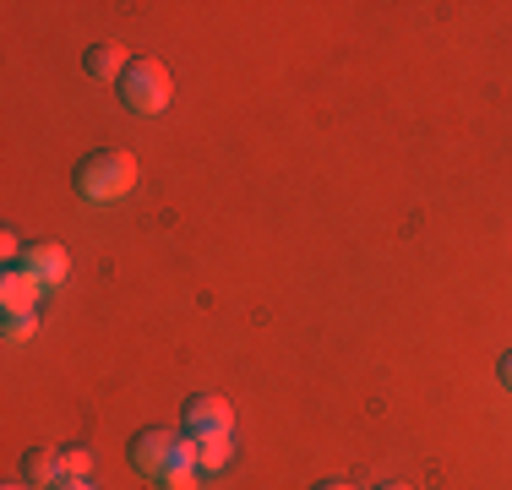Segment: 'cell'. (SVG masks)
Here are the masks:
<instances>
[{
    "label": "cell",
    "mask_w": 512,
    "mask_h": 490,
    "mask_svg": "<svg viewBox=\"0 0 512 490\" xmlns=\"http://www.w3.org/2000/svg\"><path fill=\"white\" fill-rule=\"evenodd\" d=\"M158 490H202V469H186V463H175V469L164 474V480H153Z\"/></svg>",
    "instance_id": "obj_12"
},
{
    "label": "cell",
    "mask_w": 512,
    "mask_h": 490,
    "mask_svg": "<svg viewBox=\"0 0 512 490\" xmlns=\"http://www.w3.org/2000/svg\"><path fill=\"white\" fill-rule=\"evenodd\" d=\"M6 490H33V485H6Z\"/></svg>",
    "instance_id": "obj_17"
},
{
    "label": "cell",
    "mask_w": 512,
    "mask_h": 490,
    "mask_svg": "<svg viewBox=\"0 0 512 490\" xmlns=\"http://www.w3.org/2000/svg\"><path fill=\"white\" fill-rule=\"evenodd\" d=\"M22 480H28L33 490H55L60 480H66L60 452L55 447H28V452H22Z\"/></svg>",
    "instance_id": "obj_6"
},
{
    "label": "cell",
    "mask_w": 512,
    "mask_h": 490,
    "mask_svg": "<svg viewBox=\"0 0 512 490\" xmlns=\"http://www.w3.org/2000/svg\"><path fill=\"white\" fill-rule=\"evenodd\" d=\"M126 66H131V55L120 44H93L88 55H82V71H88L93 82H120V77H126Z\"/></svg>",
    "instance_id": "obj_7"
},
{
    "label": "cell",
    "mask_w": 512,
    "mask_h": 490,
    "mask_svg": "<svg viewBox=\"0 0 512 490\" xmlns=\"http://www.w3.org/2000/svg\"><path fill=\"white\" fill-rule=\"evenodd\" d=\"M496 376H502V387H507V392H512V349H507V354H502V365H496Z\"/></svg>",
    "instance_id": "obj_13"
},
{
    "label": "cell",
    "mask_w": 512,
    "mask_h": 490,
    "mask_svg": "<svg viewBox=\"0 0 512 490\" xmlns=\"http://www.w3.org/2000/svg\"><path fill=\"white\" fill-rule=\"evenodd\" d=\"M120 104H126L131 115H164V109L175 104V77H169L164 60H148V55L131 60L126 77H120Z\"/></svg>",
    "instance_id": "obj_2"
},
{
    "label": "cell",
    "mask_w": 512,
    "mask_h": 490,
    "mask_svg": "<svg viewBox=\"0 0 512 490\" xmlns=\"http://www.w3.org/2000/svg\"><path fill=\"white\" fill-rule=\"evenodd\" d=\"M376 490H414V485H404V480H387V485H376Z\"/></svg>",
    "instance_id": "obj_16"
},
{
    "label": "cell",
    "mask_w": 512,
    "mask_h": 490,
    "mask_svg": "<svg viewBox=\"0 0 512 490\" xmlns=\"http://www.w3.org/2000/svg\"><path fill=\"white\" fill-rule=\"evenodd\" d=\"M311 490H355L349 480H322V485H311Z\"/></svg>",
    "instance_id": "obj_15"
},
{
    "label": "cell",
    "mask_w": 512,
    "mask_h": 490,
    "mask_svg": "<svg viewBox=\"0 0 512 490\" xmlns=\"http://www.w3.org/2000/svg\"><path fill=\"white\" fill-rule=\"evenodd\" d=\"M229 463H235V447H229V436H207V441H197V469H202V474H224Z\"/></svg>",
    "instance_id": "obj_9"
},
{
    "label": "cell",
    "mask_w": 512,
    "mask_h": 490,
    "mask_svg": "<svg viewBox=\"0 0 512 490\" xmlns=\"http://www.w3.org/2000/svg\"><path fill=\"white\" fill-rule=\"evenodd\" d=\"M71 186H77V196H88V202H120V196H131V186H137V158L126 147H99V153H88L71 169Z\"/></svg>",
    "instance_id": "obj_1"
},
{
    "label": "cell",
    "mask_w": 512,
    "mask_h": 490,
    "mask_svg": "<svg viewBox=\"0 0 512 490\" xmlns=\"http://www.w3.org/2000/svg\"><path fill=\"white\" fill-rule=\"evenodd\" d=\"M0 333H6L11 343L33 338V333H39V311H6V322H0Z\"/></svg>",
    "instance_id": "obj_10"
},
{
    "label": "cell",
    "mask_w": 512,
    "mask_h": 490,
    "mask_svg": "<svg viewBox=\"0 0 512 490\" xmlns=\"http://www.w3.org/2000/svg\"><path fill=\"white\" fill-rule=\"evenodd\" d=\"M17 267L39 289H60V284H66V273H71V256H66V245H55V240H33L28 251H22Z\"/></svg>",
    "instance_id": "obj_5"
},
{
    "label": "cell",
    "mask_w": 512,
    "mask_h": 490,
    "mask_svg": "<svg viewBox=\"0 0 512 490\" xmlns=\"http://www.w3.org/2000/svg\"><path fill=\"white\" fill-rule=\"evenodd\" d=\"M180 441H186V431H164V425H148V431L131 436L126 463L142 474V480H164V474L180 463Z\"/></svg>",
    "instance_id": "obj_3"
},
{
    "label": "cell",
    "mask_w": 512,
    "mask_h": 490,
    "mask_svg": "<svg viewBox=\"0 0 512 490\" xmlns=\"http://www.w3.org/2000/svg\"><path fill=\"white\" fill-rule=\"evenodd\" d=\"M180 431H186L191 441H207V436H235V409H229L224 398H213V392H197V398H186Z\"/></svg>",
    "instance_id": "obj_4"
},
{
    "label": "cell",
    "mask_w": 512,
    "mask_h": 490,
    "mask_svg": "<svg viewBox=\"0 0 512 490\" xmlns=\"http://www.w3.org/2000/svg\"><path fill=\"white\" fill-rule=\"evenodd\" d=\"M60 469H66V480H88V474H93V452L88 447H60Z\"/></svg>",
    "instance_id": "obj_11"
},
{
    "label": "cell",
    "mask_w": 512,
    "mask_h": 490,
    "mask_svg": "<svg viewBox=\"0 0 512 490\" xmlns=\"http://www.w3.org/2000/svg\"><path fill=\"white\" fill-rule=\"evenodd\" d=\"M39 284H33L28 273H22V267H6V273H0V305H6V311H39Z\"/></svg>",
    "instance_id": "obj_8"
},
{
    "label": "cell",
    "mask_w": 512,
    "mask_h": 490,
    "mask_svg": "<svg viewBox=\"0 0 512 490\" xmlns=\"http://www.w3.org/2000/svg\"><path fill=\"white\" fill-rule=\"evenodd\" d=\"M55 490H93V480H60Z\"/></svg>",
    "instance_id": "obj_14"
}]
</instances>
